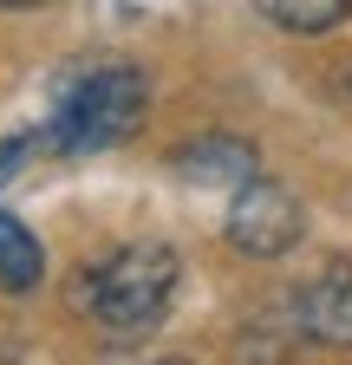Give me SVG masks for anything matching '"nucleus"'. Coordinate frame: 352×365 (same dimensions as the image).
Listing matches in <instances>:
<instances>
[{"mask_svg": "<svg viewBox=\"0 0 352 365\" xmlns=\"http://www.w3.org/2000/svg\"><path fill=\"white\" fill-rule=\"evenodd\" d=\"M144 111H150V85H144V72H138V66H98V72L72 78V91H66L59 111H53L46 144L66 150V157L111 150V144H124V137H138Z\"/></svg>", "mask_w": 352, "mask_h": 365, "instance_id": "obj_1", "label": "nucleus"}, {"mask_svg": "<svg viewBox=\"0 0 352 365\" xmlns=\"http://www.w3.org/2000/svg\"><path fill=\"white\" fill-rule=\"evenodd\" d=\"M176 248L163 242H130L92 274V313L111 333H150L176 300Z\"/></svg>", "mask_w": 352, "mask_h": 365, "instance_id": "obj_2", "label": "nucleus"}, {"mask_svg": "<svg viewBox=\"0 0 352 365\" xmlns=\"http://www.w3.org/2000/svg\"><path fill=\"white\" fill-rule=\"evenodd\" d=\"M300 235H306V215H300V202H294L287 182L254 176V182L235 190V202H229V248L235 255H248V261H281V255L300 248Z\"/></svg>", "mask_w": 352, "mask_h": 365, "instance_id": "obj_3", "label": "nucleus"}, {"mask_svg": "<svg viewBox=\"0 0 352 365\" xmlns=\"http://www.w3.org/2000/svg\"><path fill=\"white\" fill-rule=\"evenodd\" d=\"M176 176L196 182V190H242V182L261 176V157L248 137H229V130H202L196 144L176 150Z\"/></svg>", "mask_w": 352, "mask_h": 365, "instance_id": "obj_4", "label": "nucleus"}, {"mask_svg": "<svg viewBox=\"0 0 352 365\" xmlns=\"http://www.w3.org/2000/svg\"><path fill=\"white\" fill-rule=\"evenodd\" d=\"M300 333L320 339V346L352 352V267L346 261H333L326 274H314L300 287Z\"/></svg>", "mask_w": 352, "mask_h": 365, "instance_id": "obj_5", "label": "nucleus"}, {"mask_svg": "<svg viewBox=\"0 0 352 365\" xmlns=\"http://www.w3.org/2000/svg\"><path fill=\"white\" fill-rule=\"evenodd\" d=\"M46 281V248L20 215H0V287L7 294H33Z\"/></svg>", "mask_w": 352, "mask_h": 365, "instance_id": "obj_6", "label": "nucleus"}, {"mask_svg": "<svg viewBox=\"0 0 352 365\" xmlns=\"http://www.w3.org/2000/svg\"><path fill=\"white\" fill-rule=\"evenodd\" d=\"M254 14L268 20V26H281V33L314 39V33H333L352 14V0H254Z\"/></svg>", "mask_w": 352, "mask_h": 365, "instance_id": "obj_7", "label": "nucleus"}, {"mask_svg": "<svg viewBox=\"0 0 352 365\" xmlns=\"http://www.w3.org/2000/svg\"><path fill=\"white\" fill-rule=\"evenodd\" d=\"M26 150H33V137H7V144H0V182H7V176L26 163Z\"/></svg>", "mask_w": 352, "mask_h": 365, "instance_id": "obj_8", "label": "nucleus"}, {"mask_svg": "<svg viewBox=\"0 0 352 365\" xmlns=\"http://www.w3.org/2000/svg\"><path fill=\"white\" fill-rule=\"evenodd\" d=\"M33 7H53V0H0V14H33Z\"/></svg>", "mask_w": 352, "mask_h": 365, "instance_id": "obj_9", "label": "nucleus"}, {"mask_svg": "<svg viewBox=\"0 0 352 365\" xmlns=\"http://www.w3.org/2000/svg\"><path fill=\"white\" fill-rule=\"evenodd\" d=\"M157 365H190V359H157Z\"/></svg>", "mask_w": 352, "mask_h": 365, "instance_id": "obj_10", "label": "nucleus"}]
</instances>
